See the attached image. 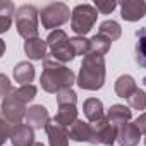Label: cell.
Segmentation results:
<instances>
[{"instance_id":"30","label":"cell","mask_w":146,"mask_h":146,"mask_svg":"<svg viewBox=\"0 0 146 146\" xmlns=\"http://www.w3.org/2000/svg\"><path fill=\"white\" fill-rule=\"evenodd\" d=\"M0 81H2V83H0V84H2V91H0V95H2L4 98L5 96H9L14 90L11 88V83H9V78L5 76V74H2V76H0Z\"/></svg>"},{"instance_id":"31","label":"cell","mask_w":146,"mask_h":146,"mask_svg":"<svg viewBox=\"0 0 146 146\" xmlns=\"http://www.w3.org/2000/svg\"><path fill=\"white\" fill-rule=\"evenodd\" d=\"M134 124L137 125V129L141 131V134H146V113L139 115V117H137V120H136Z\"/></svg>"},{"instance_id":"26","label":"cell","mask_w":146,"mask_h":146,"mask_svg":"<svg viewBox=\"0 0 146 146\" xmlns=\"http://www.w3.org/2000/svg\"><path fill=\"white\" fill-rule=\"evenodd\" d=\"M57 103L60 105H76L78 103V95L70 88H64L57 93Z\"/></svg>"},{"instance_id":"32","label":"cell","mask_w":146,"mask_h":146,"mask_svg":"<svg viewBox=\"0 0 146 146\" xmlns=\"http://www.w3.org/2000/svg\"><path fill=\"white\" fill-rule=\"evenodd\" d=\"M33 146H45V144H43V143H35Z\"/></svg>"},{"instance_id":"12","label":"cell","mask_w":146,"mask_h":146,"mask_svg":"<svg viewBox=\"0 0 146 146\" xmlns=\"http://www.w3.org/2000/svg\"><path fill=\"white\" fill-rule=\"evenodd\" d=\"M69 139L78 141V143H91L95 144V134H93V125L83 120H76L69 127Z\"/></svg>"},{"instance_id":"3","label":"cell","mask_w":146,"mask_h":146,"mask_svg":"<svg viewBox=\"0 0 146 146\" xmlns=\"http://www.w3.org/2000/svg\"><path fill=\"white\" fill-rule=\"evenodd\" d=\"M96 17H98L96 7H93L90 4H79L74 7V11L70 14V28L76 35L84 36L95 26Z\"/></svg>"},{"instance_id":"23","label":"cell","mask_w":146,"mask_h":146,"mask_svg":"<svg viewBox=\"0 0 146 146\" xmlns=\"http://www.w3.org/2000/svg\"><path fill=\"white\" fill-rule=\"evenodd\" d=\"M100 35H103V36H107L108 40H119L120 38V35H122V28L119 26V23L117 21H103L102 24H100Z\"/></svg>"},{"instance_id":"16","label":"cell","mask_w":146,"mask_h":146,"mask_svg":"<svg viewBox=\"0 0 146 146\" xmlns=\"http://www.w3.org/2000/svg\"><path fill=\"white\" fill-rule=\"evenodd\" d=\"M46 41H43L41 38H33L24 41V52L31 60H41L45 58V52H46Z\"/></svg>"},{"instance_id":"10","label":"cell","mask_w":146,"mask_h":146,"mask_svg":"<svg viewBox=\"0 0 146 146\" xmlns=\"http://www.w3.org/2000/svg\"><path fill=\"white\" fill-rule=\"evenodd\" d=\"M11 143L14 146H33L35 144V132L28 124L11 125Z\"/></svg>"},{"instance_id":"21","label":"cell","mask_w":146,"mask_h":146,"mask_svg":"<svg viewBox=\"0 0 146 146\" xmlns=\"http://www.w3.org/2000/svg\"><path fill=\"white\" fill-rule=\"evenodd\" d=\"M12 19H14V4L9 0L0 2V31L5 33L11 28Z\"/></svg>"},{"instance_id":"2","label":"cell","mask_w":146,"mask_h":146,"mask_svg":"<svg viewBox=\"0 0 146 146\" xmlns=\"http://www.w3.org/2000/svg\"><path fill=\"white\" fill-rule=\"evenodd\" d=\"M78 84L81 90L96 91L105 84V58L103 55L90 53L83 58Z\"/></svg>"},{"instance_id":"8","label":"cell","mask_w":146,"mask_h":146,"mask_svg":"<svg viewBox=\"0 0 146 146\" xmlns=\"http://www.w3.org/2000/svg\"><path fill=\"white\" fill-rule=\"evenodd\" d=\"M93 134H95V144H107L112 146L117 139L119 127L113 125L107 117L93 124Z\"/></svg>"},{"instance_id":"7","label":"cell","mask_w":146,"mask_h":146,"mask_svg":"<svg viewBox=\"0 0 146 146\" xmlns=\"http://www.w3.org/2000/svg\"><path fill=\"white\" fill-rule=\"evenodd\" d=\"M26 113H28L26 103L23 100H19L14 91L2 100V119L5 122H9L11 125L21 124V120L26 119Z\"/></svg>"},{"instance_id":"19","label":"cell","mask_w":146,"mask_h":146,"mask_svg":"<svg viewBox=\"0 0 146 146\" xmlns=\"http://www.w3.org/2000/svg\"><path fill=\"white\" fill-rule=\"evenodd\" d=\"M83 110L90 122H98L103 119V103L98 98H88L83 105Z\"/></svg>"},{"instance_id":"5","label":"cell","mask_w":146,"mask_h":146,"mask_svg":"<svg viewBox=\"0 0 146 146\" xmlns=\"http://www.w3.org/2000/svg\"><path fill=\"white\" fill-rule=\"evenodd\" d=\"M69 40L70 38L62 29H55V31H52L48 35L46 45L50 46L53 60H57V62H70V60H74L76 53H74V50H72Z\"/></svg>"},{"instance_id":"24","label":"cell","mask_w":146,"mask_h":146,"mask_svg":"<svg viewBox=\"0 0 146 146\" xmlns=\"http://www.w3.org/2000/svg\"><path fill=\"white\" fill-rule=\"evenodd\" d=\"M90 41H91V53H96V55H105L112 45V40H108L107 36H103L100 33L95 35Z\"/></svg>"},{"instance_id":"1","label":"cell","mask_w":146,"mask_h":146,"mask_svg":"<svg viewBox=\"0 0 146 146\" xmlns=\"http://www.w3.org/2000/svg\"><path fill=\"white\" fill-rule=\"evenodd\" d=\"M41 88L46 93H58L64 88H70L76 83V74L53 58L43 60V74L40 78Z\"/></svg>"},{"instance_id":"17","label":"cell","mask_w":146,"mask_h":146,"mask_svg":"<svg viewBox=\"0 0 146 146\" xmlns=\"http://www.w3.org/2000/svg\"><path fill=\"white\" fill-rule=\"evenodd\" d=\"M35 79V67L29 62H19L14 67V81L19 83L21 86L29 84Z\"/></svg>"},{"instance_id":"25","label":"cell","mask_w":146,"mask_h":146,"mask_svg":"<svg viewBox=\"0 0 146 146\" xmlns=\"http://www.w3.org/2000/svg\"><path fill=\"white\" fill-rule=\"evenodd\" d=\"M70 46L74 50L76 55H90L91 53V41L86 40L84 36H76V38H70Z\"/></svg>"},{"instance_id":"15","label":"cell","mask_w":146,"mask_h":146,"mask_svg":"<svg viewBox=\"0 0 146 146\" xmlns=\"http://www.w3.org/2000/svg\"><path fill=\"white\" fill-rule=\"evenodd\" d=\"M136 90H137L136 81H134V78L129 76V74H124V76H120V78L115 81V93H117V96H120V98H127V100H129V98L136 93Z\"/></svg>"},{"instance_id":"22","label":"cell","mask_w":146,"mask_h":146,"mask_svg":"<svg viewBox=\"0 0 146 146\" xmlns=\"http://www.w3.org/2000/svg\"><path fill=\"white\" fill-rule=\"evenodd\" d=\"M136 38H137V43H136V55H134V58L143 69H146V28L137 29Z\"/></svg>"},{"instance_id":"9","label":"cell","mask_w":146,"mask_h":146,"mask_svg":"<svg viewBox=\"0 0 146 146\" xmlns=\"http://www.w3.org/2000/svg\"><path fill=\"white\" fill-rule=\"evenodd\" d=\"M120 16L124 21L134 23L146 16V2L143 0H124L120 4Z\"/></svg>"},{"instance_id":"34","label":"cell","mask_w":146,"mask_h":146,"mask_svg":"<svg viewBox=\"0 0 146 146\" xmlns=\"http://www.w3.org/2000/svg\"><path fill=\"white\" fill-rule=\"evenodd\" d=\"M144 144H146V137H144Z\"/></svg>"},{"instance_id":"14","label":"cell","mask_w":146,"mask_h":146,"mask_svg":"<svg viewBox=\"0 0 146 146\" xmlns=\"http://www.w3.org/2000/svg\"><path fill=\"white\" fill-rule=\"evenodd\" d=\"M141 139V131L137 129L136 124H124L122 127H119V134H117V141L120 146H137Z\"/></svg>"},{"instance_id":"27","label":"cell","mask_w":146,"mask_h":146,"mask_svg":"<svg viewBox=\"0 0 146 146\" xmlns=\"http://www.w3.org/2000/svg\"><path fill=\"white\" fill-rule=\"evenodd\" d=\"M36 91H38V90H36V86H33V84H26V86H21V88L14 90L16 96H17L19 100H23L24 103L33 102L35 96H36Z\"/></svg>"},{"instance_id":"28","label":"cell","mask_w":146,"mask_h":146,"mask_svg":"<svg viewBox=\"0 0 146 146\" xmlns=\"http://www.w3.org/2000/svg\"><path fill=\"white\" fill-rule=\"evenodd\" d=\"M127 102L134 110H146V93L143 90H136V93Z\"/></svg>"},{"instance_id":"29","label":"cell","mask_w":146,"mask_h":146,"mask_svg":"<svg viewBox=\"0 0 146 146\" xmlns=\"http://www.w3.org/2000/svg\"><path fill=\"white\" fill-rule=\"evenodd\" d=\"M95 7H96V11L100 12V14H110L115 7H117V4L115 2H103V0H96L95 2Z\"/></svg>"},{"instance_id":"11","label":"cell","mask_w":146,"mask_h":146,"mask_svg":"<svg viewBox=\"0 0 146 146\" xmlns=\"http://www.w3.org/2000/svg\"><path fill=\"white\" fill-rule=\"evenodd\" d=\"M45 131L48 134L50 146H69V131L62 124H58L55 119H50Z\"/></svg>"},{"instance_id":"18","label":"cell","mask_w":146,"mask_h":146,"mask_svg":"<svg viewBox=\"0 0 146 146\" xmlns=\"http://www.w3.org/2000/svg\"><path fill=\"white\" fill-rule=\"evenodd\" d=\"M131 110L127 108V107H124V105H113V107H110V110H108V113H107V119L113 124V125H117V127H122L124 124H127L129 120H131Z\"/></svg>"},{"instance_id":"20","label":"cell","mask_w":146,"mask_h":146,"mask_svg":"<svg viewBox=\"0 0 146 146\" xmlns=\"http://www.w3.org/2000/svg\"><path fill=\"white\" fill-rule=\"evenodd\" d=\"M55 120L58 124H62L64 127H70L78 120V108H76V105H60L58 112L55 115Z\"/></svg>"},{"instance_id":"6","label":"cell","mask_w":146,"mask_h":146,"mask_svg":"<svg viewBox=\"0 0 146 146\" xmlns=\"http://www.w3.org/2000/svg\"><path fill=\"white\" fill-rule=\"evenodd\" d=\"M69 7L62 2H57V4H48L46 7L41 9L40 12V17H41V24L45 29H53V28H58L62 24H65L69 21Z\"/></svg>"},{"instance_id":"4","label":"cell","mask_w":146,"mask_h":146,"mask_svg":"<svg viewBox=\"0 0 146 146\" xmlns=\"http://www.w3.org/2000/svg\"><path fill=\"white\" fill-rule=\"evenodd\" d=\"M16 28L26 41L38 38V11L35 5H21L16 11Z\"/></svg>"},{"instance_id":"33","label":"cell","mask_w":146,"mask_h":146,"mask_svg":"<svg viewBox=\"0 0 146 146\" xmlns=\"http://www.w3.org/2000/svg\"><path fill=\"white\" fill-rule=\"evenodd\" d=\"M143 84H144V86H146V78H144V79H143Z\"/></svg>"},{"instance_id":"13","label":"cell","mask_w":146,"mask_h":146,"mask_svg":"<svg viewBox=\"0 0 146 146\" xmlns=\"http://www.w3.org/2000/svg\"><path fill=\"white\" fill-rule=\"evenodd\" d=\"M48 122H50L48 110H46L43 105H33L31 108H28V113H26V124H28L31 129H41V127H46Z\"/></svg>"}]
</instances>
